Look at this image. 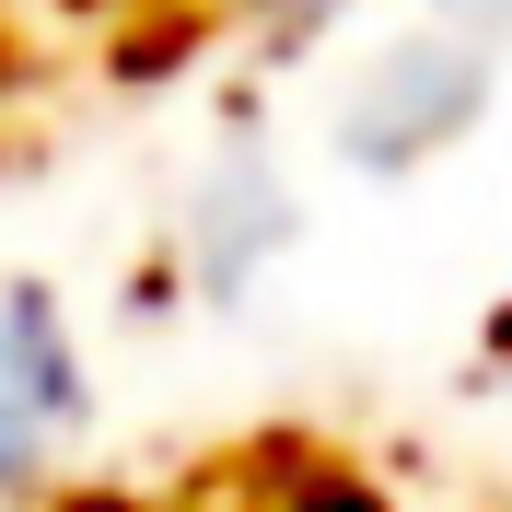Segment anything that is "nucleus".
<instances>
[{"label":"nucleus","mask_w":512,"mask_h":512,"mask_svg":"<svg viewBox=\"0 0 512 512\" xmlns=\"http://www.w3.org/2000/svg\"><path fill=\"white\" fill-rule=\"evenodd\" d=\"M489 94H501V59L419 12V24L384 35L373 59H350V82H338V105H326V140H338L350 175L408 187V175H431L443 152H466V140L489 128Z\"/></svg>","instance_id":"nucleus-1"},{"label":"nucleus","mask_w":512,"mask_h":512,"mask_svg":"<svg viewBox=\"0 0 512 512\" xmlns=\"http://www.w3.org/2000/svg\"><path fill=\"white\" fill-rule=\"evenodd\" d=\"M94 431V361L47 280H0V501H47Z\"/></svg>","instance_id":"nucleus-2"},{"label":"nucleus","mask_w":512,"mask_h":512,"mask_svg":"<svg viewBox=\"0 0 512 512\" xmlns=\"http://www.w3.org/2000/svg\"><path fill=\"white\" fill-rule=\"evenodd\" d=\"M291 233H303V210H291L280 163L256 152V140H222V152L187 175V210H175V280H187L198 303H245V291L291 256Z\"/></svg>","instance_id":"nucleus-3"},{"label":"nucleus","mask_w":512,"mask_h":512,"mask_svg":"<svg viewBox=\"0 0 512 512\" xmlns=\"http://www.w3.org/2000/svg\"><path fill=\"white\" fill-rule=\"evenodd\" d=\"M268 512H396V489L338 454H291V466H268Z\"/></svg>","instance_id":"nucleus-4"},{"label":"nucleus","mask_w":512,"mask_h":512,"mask_svg":"<svg viewBox=\"0 0 512 512\" xmlns=\"http://www.w3.org/2000/svg\"><path fill=\"white\" fill-rule=\"evenodd\" d=\"M175 59H198V24H187V12H152V24H128V47H117L128 82H140V70H175Z\"/></svg>","instance_id":"nucleus-5"},{"label":"nucleus","mask_w":512,"mask_h":512,"mask_svg":"<svg viewBox=\"0 0 512 512\" xmlns=\"http://www.w3.org/2000/svg\"><path fill=\"white\" fill-rule=\"evenodd\" d=\"M431 24L466 35V47H489V59H512V0H431Z\"/></svg>","instance_id":"nucleus-6"},{"label":"nucleus","mask_w":512,"mask_h":512,"mask_svg":"<svg viewBox=\"0 0 512 512\" xmlns=\"http://www.w3.org/2000/svg\"><path fill=\"white\" fill-rule=\"evenodd\" d=\"M47 512H152V501H128V489H59Z\"/></svg>","instance_id":"nucleus-7"},{"label":"nucleus","mask_w":512,"mask_h":512,"mask_svg":"<svg viewBox=\"0 0 512 512\" xmlns=\"http://www.w3.org/2000/svg\"><path fill=\"white\" fill-rule=\"evenodd\" d=\"M233 12H268V24H280V12H326V0H233Z\"/></svg>","instance_id":"nucleus-8"}]
</instances>
